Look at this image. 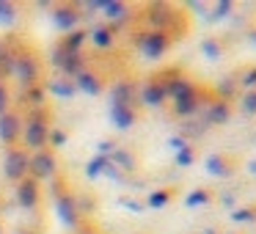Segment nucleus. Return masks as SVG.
<instances>
[{
	"label": "nucleus",
	"mask_w": 256,
	"mask_h": 234,
	"mask_svg": "<svg viewBox=\"0 0 256 234\" xmlns=\"http://www.w3.org/2000/svg\"><path fill=\"white\" fill-rule=\"evenodd\" d=\"M240 110H242L245 116H256V88L240 96Z\"/></svg>",
	"instance_id": "2f4dec72"
},
{
	"label": "nucleus",
	"mask_w": 256,
	"mask_h": 234,
	"mask_svg": "<svg viewBox=\"0 0 256 234\" xmlns=\"http://www.w3.org/2000/svg\"><path fill=\"white\" fill-rule=\"evenodd\" d=\"M174 196H176V190H174V188L152 190V193L146 196V206H149V210H162V206H168L174 201Z\"/></svg>",
	"instance_id": "a878e982"
},
{
	"label": "nucleus",
	"mask_w": 256,
	"mask_h": 234,
	"mask_svg": "<svg viewBox=\"0 0 256 234\" xmlns=\"http://www.w3.org/2000/svg\"><path fill=\"white\" fill-rule=\"evenodd\" d=\"M168 146H171L174 152H179V149H184V146H190V140H184L182 135H174V138L168 140Z\"/></svg>",
	"instance_id": "58836bf2"
},
{
	"label": "nucleus",
	"mask_w": 256,
	"mask_h": 234,
	"mask_svg": "<svg viewBox=\"0 0 256 234\" xmlns=\"http://www.w3.org/2000/svg\"><path fill=\"white\" fill-rule=\"evenodd\" d=\"M74 88L80 91V94H88V96H100L102 91H105V83H102V78L96 72H88V69H83V72L78 74V78L72 80Z\"/></svg>",
	"instance_id": "f3484780"
},
{
	"label": "nucleus",
	"mask_w": 256,
	"mask_h": 234,
	"mask_svg": "<svg viewBox=\"0 0 256 234\" xmlns=\"http://www.w3.org/2000/svg\"><path fill=\"white\" fill-rule=\"evenodd\" d=\"M61 149V146H66V132L58 127H50V135H47V149Z\"/></svg>",
	"instance_id": "473e14b6"
},
{
	"label": "nucleus",
	"mask_w": 256,
	"mask_h": 234,
	"mask_svg": "<svg viewBox=\"0 0 256 234\" xmlns=\"http://www.w3.org/2000/svg\"><path fill=\"white\" fill-rule=\"evenodd\" d=\"M196 157H198V154H196L193 146H184V149L176 152V166L188 168V166H193V162H196Z\"/></svg>",
	"instance_id": "72a5a7b5"
},
{
	"label": "nucleus",
	"mask_w": 256,
	"mask_h": 234,
	"mask_svg": "<svg viewBox=\"0 0 256 234\" xmlns=\"http://www.w3.org/2000/svg\"><path fill=\"white\" fill-rule=\"evenodd\" d=\"M17 20V6L8 0H0V25H12Z\"/></svg>",
	"instance_id": "7c9ffc66"
},
{
	"label": "nucleus",
	"mask_w": 256,
	"mask_h": 234,
	"mask_svg": "<svg viewBox=\"0 0 256 234\" xmlns=\"http://www.w3.org/2000/svg\"><path fill=\"white\" fill-rule=\"evenodd\" d=\"M110 122L116 130H130L135 124V108L124 105H110Z\"/></svg>",
	"instance_id": "5701e85b"
},
{
	"label": "nucleus",
	"mask_w": 256,
	"mask_h": 234,
	"mask_svg": "<svg viewBox=\"0 0 256 234\" xmlns=\"http://www.w3.org/2000/svg\"><path fill=\"white\" fill-rule=\"evenodd\" d=\"M78 234H96V232H94V228H88V226H80Z\"/></svg>",
	"instance_id": "a19ab883"
},
{
	"label": "nucleus",
	"mask_w": 256,
	"mask_h": 234,
	"mask_svg": "<svg viewBox=\"0 0 256 234\" xmlns=\"http://www.w3.org/2000/svg\"><path fill=\"white\" fill-rule=\"evenodd\" d=\"M61 52H64V58H61V66H58V74H61V78L74 80L83 69H88V66H86V56H83V52H66V50H61Z\"/></svg>",
	"instance_id": "a211bd4d"
},
{
	"label": "nucleus",
	"mask_w": 256,
	"mask_h": 234,
	"mask_svg": "<svg viewBox=\"0 0 256 234\" xmlns=\"http://www.w3.org/2000/svg\"><path fill=\"white\" fill-rule=\"evenodd\" d=\"M212 100H220V102L240 100V86H237V78H223L220 83L215 86V96H212Z\"/></svg>",
	"instance_id": "b1692460"
},
{
	"label": "nucleus",
	"mask_w": 256,
	"mask_h": 234,
	"mask_svg": "<svg viewBox=\"0 0 256 234\" xmlns=\"http://www.w3.org/2000/svg\"><path fill=\"white\" fill-rule=\"evenodd\" d=\"M144 20H146V30L162 34L171 42L176 39V36H184L182 30H188V25H184V12H179L171 3H149V6H144Z\"/></svg>",
	"instance_id": "f257e3e1"
},
{
	"label": "nucleus",
	"mask_w": 256,
	"mask_h": 234,
	"mask_svg": "<svg viewBox=\"0 0 256 234\" xmlns=\"http://www.w3.org/2000/svg\"><path fill=\"white\" fill-rule=\"evenodd\" d=\"M28 166H30V154L22 146H8L6 154H3V162H0V171H3V179H6V182L17 184L28 176Z\"/></svg>",
	"instance_id": "20e7f679"
},
{
	"label": "nucleus",
	"mask_w": 256,
	"mask_h": 234,
	"mask_svg": "<svg viewBox=\"0 0 256 234\" xmlns=\"http://www.w3.org/2000/svg\"><path fill=\"white\" fill-rule=\"evenodd\" d=\"M248 39H250V42H254V44H256V30H250V34H248Z\"/></svg>",
	"instance_id": "37998d69"
},
{
	"label": "nucleus",
	"mask_w": 256,
	"mask_h": 234,
	"mask_svg": "<svg viewBox=\"0 0 256 234\" xmlns=\"http://www.w3.org/2000/svg\"><path fill=\"white\" fill-rule=\"evenodd\" d=\"M110 166V160H108V157H91L88 162H86V176L88 179H96V176H102V174H105V168Z\"/></svg>",
	"instance_id": "c85d7f7f"
},
{
	"label": "nucleus",
	"mask_w": 256,
	"mask_h": 234,
	"mask_svg": "<svg viewBox=\"0 0 256 234\" xmlns=\"http://www.w3.org/2000/svg\"><path fill=\"white\" fill-rule=\"evenodd\" d=\"M248 174H254V176H256V160L248 162Z\"/></svg>",
	"instance_id": "79ce46f5"
},
{
	"label": "nucleus",
	"mask_w": 256,
	"mask_h": 234,
	"mask_svg": "<svg viewBox=\"0 0 256 234\" xmlns=\"http://www.w3.org/2000/svg\"><path fill=\"white\" fill-rule=\"evenodd\" d=\"M237 86H240V88H248V91H254V88H256V66L245 69V72L237 78Z\"/></svg>",
	"instance_id": "f704fd0d"
},
{
	"label": "nucleus",
	"mask_w": 256,
	"mask_h": 234,
	"mask_svg": "<svg viewBox=\"0 0 256 234\" xmlns=\"http://www.w3.org/2000/svg\"><path fill=\"white\" fill-rule=\"evenodd\" d=\"M118 39V30L113 25H94V28L86 30V42L96 47V50H110Z\"/></svg>",
	"instance_id": "2eb2a0df"
},
{
	"label": "nucleus",
	"mask_w": 256,
	"mask_h": 234,
	"mask_svg": "<svg viewBox=\"0 0 256 234\" xmlns=\"http://www.w3.org/2000/svg\"><path fill=\"white\" fill-rule=\"evenodd\" d=\"M132 44L140 50L144 58L157 61V58H162L168 50H171L174 42L168 39V36H162V34H154V30H138V34L132 36Z\"/></svg>",
	"instance_id": "39448f33"
},
{
	"label": "nucleus",
	"mask_w": 256,
	"mask_h": 234,
	"mask_svg": "<svg viewBox=\"0 0 256 234\" xmlns=\"http://www.w3.org/2000/svg\"><path fill=\"white\" fill-rule=\"evenodd\" d=\"M228 234H234V232H228Z\"/></svg>",
	"instance_id": "de8ad7c7"
},
{
	"label": "nucleus",
	"mask_w": 256,
	"mask_h": 234,
	"mask_svg": "<svg viewBox=\"0 0 256 234\" xmlns=\"http://www.w3.org/2000/svg\"><path fill=\"white\" fill-rule=\"evenodd\" d=\"M228 118H232V102L212 100L210 105L201 110V124H204V127H220Z\"/></svg>",
	"instance_id": "4468645a"
},
{
	"label": "nucleus",
	"mask_w": 256,
	"mask_h": 234,
	"mask_svg": "<svg viewBox=\"0 0 256 234\" xmlns=\"http://www.w3.org/2000/svg\"><path fill=\"white\" fill-rule=\"evenodd\" d=\"M212 201V193L206 188H193L188 196H184V206L188 210H198V206H206Z\"/></svg>",
	"instance_id": "bb28decb"
},
{
	"label": "nucleus",
	"mask_w": 256,
	"mask_h": 234,
	"mask_svg": "<svg viewBox=\"0 0 256 234\" xmlns=\"http://www.w3.org/2000/svg\"><path fill=\"white\" fill-rule=\"evenodd\" d=\"M58 47L66 52H83L86 47V30L78 28V30H69V34L61 36V42H58Z\"/></svg>",
	"instance_id": "393cba45"
},
{
	"label": "nucleus",
	"mask_w": 256,
	"mask_h": 234,
	"mask_svg": "<svg viewBox=\"0 0 256 234\" xmlns=\"http://www.w3.org/2000/svg\"><path fill=\"white\" fill-rule=\"evenodd\" d=\"M204 168H206V174H212V176H232L234 174V168H232V162H228V157L226 154H210L204 160Z\"/></svg>",
	"instance_id": "4be33fe9"
},
{
	"label": "nucleus",
	"mask_w": 256,
	"mask_h": 234,
	"mask_svg": "<svg viewBox=\"0 0 256 234\" xmlns=\"http://www.w3.org/2000/svg\"><path fill=\"white\" fill-rule=\"evenodd\" d=\"M17 102L28 110H39V108H47V94L44 86H34V88H25L17 94Z\"/></svg>",
	"instance_id": "412c9836"
},
{
	"label": "nucleus",
	"mask_w": 256,
	"mask_h": 234,
	"mask_svg": "<svg viewBox=\"0 0 256 234\" xmlns=\"http://www.w3.org/2000/svg\"><path fill=\"white\" fill-rule=\"evenodd\" d=\"M6 110H12V91H8L6 83H0V116Z\"/></svg>",
	"instance_id": "c9c22d12"
},
{
	"label": "nucleus",
	"mask_w": 256,
	"mask_h": 234,
	"mask_svg": "<svg viewBox=\"0 0 256 234\" xmlns=\"http://www.w3.org/2000/svg\"><path fill=\"white\" fill-rule=\"evenodd\" d=\"M138 102H140V105H146V108H162V105L168 102L166 86H162L160 80L152 74V78L138 88Z\"/></svg>",
	"instance_id": "9b49d317"
},
{
	"label": "nucleus",
	"mask_w": 256,
	"mask_h": 234,
	"mask_svg": "<svg viewBox=\"0 0 256 234\" xmlns=\"http://www.w3.org/2000/svg\"><path fill=\"white\" fill-rule=\"evenodd\" d=\"M234 8L232 0H220V3H215V14H212V20H220V17H228Z\"/></svg>",
	"instance_id": "e433bc0d"
},
{
	"label": "nucleus",
	"mask_w": 256,
	"mask_h": 234,
	"mask_svg": "<svg viewBox=\"0 0 256 234\" xmlns=\"http://www.w3.org/2000/svg\"><path fill=\"white\" fill-rule=\"evenodd\" d=\"M28 176L42 182V179H52L58 176V157L52 149H42L30 154V166H28Z\"/></svg>",
	"instance_id": "423d86ee"
},
{
	"label": "nucleus",
	"mask_w": 256,
	"mask_h": 234,
	"mask_svg": "<svg viewBox=\"0 0 256 234\" xmlns=\"http://www.w3.org/2000/svg\"><path fill=\"white\" fill-rule=\"evenodd\" d=\"M17 204L22 206V210H36V206L42 204V184L36 182V179L25 176L22 182H17Z\"/></svg>",
	"instance_id": "f8f14e48"
},
{
	"label": "nucleus",
	"mask_w": 256,
	"mask_h": 234,
	"mask_svg": "<svg viewBox=\"0 0 256 234\" xmlns=\"http://www.w3.org/2000/svg\"><path fill=\"white\" fill-rule=\"evenodd\" d=\"M42 86H44V94H52V96H58V100H72V96L78 94L72 80L61 78V74H56L52 80H47V83H42Z\"/></svg>",
	"instance_id": "6ab92c4d"
},
{
	"label": "nucleus",
	"mask_w": 256,
	"mask_h": 234,
	"mask_svg": "<svg viewBox=\"0 0 256 234\" xmlns=\"http://www.w3.org/2000/svg\"><path fill=\"white\" fill-rule=\"evenodd\" d=\"M12 78L17 80L20 91L25 88H34V86H42V61L34 50H20L17 52V61H14L12 69Z\"/></svg>",
	"instance_id": "7ed1b4c3"
},
{
	"label": "nucleus",
	"mask_w": 256,
	"mask_h": 234,
	"mask_svg": "<svg viewBox=\"0 0 256 234\" xmlns=\"http://www.w3.org/2000/svg\"><path fill=\"white\" fill-rule=\"evenodd\" d=\"M108 160H110V166L118 168L122 174H130V171H135V168H138V157H135V152L127 149V146H116V149H113V154L108 157Z\"/></svg>",
	"instance_id": "aec40b11"
},
{
	"label": "nucleus",
	"mask_w": 256,
	"mask_h": 234,
	"mask_svg": "<svg viewBox=\"0 0 256 234\" xmlns=\"http://www.w3.org/2000/svg\"><path fill=\"white\" fill-rule=\"evenodd\" d=\"M118 204H124V206H127V210H130V212H140V210H144V206H140L138 201H132V198H122V201H118Z\"/></svg>",
	"instance_id": "ea45409f"
},
{
	"label": "nucleus",
	"mask_w": 256,
	"mask_h": 234,
	"mask_svg": "<svg viewBox=\"0 0 256 234\" xmlns=\"http://www.w3.org/2000/svg\"><path fill=\"white\" fill-rule=\"evenodd\" d=\"M20 132H22V116L17 110H6L0 116V140L6 146H17Z\"/></svg>",
	"instance_id": "ddd939ff"
},
{
	"label": "nucleus",
	"mask_w": 256,
	"mask_h": 234,
	"mask_svg": "<svg viewBox=\"0 0 256 234\" xmlns=\"http://www.w3.org/2000/svg\"><path fill=\"white\" fill-rule=\"evenodd\" d=\"M20 50H22V42L14 34H6L0 39V83L6 78H12V69H14V61H17Z\"/></svg>",
	"instance_id": "6e6552de"
},
{
	"label": "nucleus",
	"mask_w": 256,
	"mask_h": 234,
	"mask_svg": "<svg viewBox=\"0 0 256 234\" xmlns=\"http://www.w3.org/2000/svg\"><path fill=\"white\" fill-rule=\"evenodd\" d=\"M135 102H138V83L130 78H116V83L110 86V105L135 108Z\"/></svg>",
	"instance_id": "9d476101"
},
{
	"label": "nucleus",
	"mask_w": 256,
	"mask_h": 234,
	"mask_svg": "<svg viewBox=\"0 0 256 234\" xmlns=\"http://www.w3.org/2000/svg\"><path fill=\"white\" fill-rule=\"evenodd\" d=\"M50 17L61 34H69V30H78L83 12H80L78 3H61V6H50Z\"/></svg>",
	"instance_id": "0eeeda50"
},
{
	"label": "nucleus",
	"mask_w": 256,
	"mask_h": 234,
	"mask_svg": "<svg viewBox=\"0 0 256 234\" xmlns=\"http://www.w3.org/2000/svg\"><path fill=\"white\" fill-rule=\"evenodd\" d=\"M198 50L204 52L210 61H218V58H223V44H220V39H215V36H206V39L198 44Z\"/></svg>",
	"instance_id": "cd10ccee"
},
{
	"label": "nucleus",
	"mask_w": 256,
	"mask_h": 234,
	"mask_svg": "<svg viewBox=\"0 0 256 234\" xmlns=\"http://www.w3.org/2000/svg\"><path fill=\"white\" fill-rule=\"evenodd\" d=\"M50 108H39V110H28V116H22V132H20V140H22V149L28 154L34 152L47 149V135H50Z\"/></svg>",
	"instance_id": "f03ea898"
},
{
	"label": "nucleus",
	"mask_w": 256,
	"mask_h": 234,
	"mask_svg": "<svg viewBox=\"0 0 256 234\" xmlns=\"http://www.w3.org/2000/svg\"><path fill=\"white\" fill-rule=\"evenodd\" d=\"M102 14H105V17L110 20V25L118 30L127 20H132V6H127L122 0H105V3H102Z\"/></svg>",
	"instance_id": "dca6fc26"
},
{
	"label": "nucleus",
	"mask_w": 256,
	"mask_h": 234,
	"mask_svg": "<svg viewBox=\"0 0 256 234\" xmlns=\"http://www.w3.org/2000/svg\"><path fill=\"white\" fill-rule=\"evenodd\" d=\"M56 212L69 228H80V210H78V198L72 190H64L61 196H56Z\"/></svg>",
	"instance_id": "1a4fd4ad"
},
{
	"label": "nucleus",
	"mask_w": 256,
	"mask_h": 234,
	"mask_svg": "<svg viewBox=\"0 0 256 234\" xmlns=\"http://www.w3.org/2000/svg\"><path fill=\"white\" fill-rule=\"evenodd\" d=\"M113 149H116L113 140H100V144H96V154H100V157H110Z\"/></svg>",
	"instance_id": "4c0bfd02"
},
{
	"label": "nucleus",
	"mask_w": 256,
	"mask_h": 234,
	"mask_svg": "<svg viewBox=\"0 0 256 234\" xmlns=\"http://www.w3.org/2000/svg\"><path fill=\"white\" fill-rule=\"evenodd\" d=\"M14 234H25V228H17ZM28 234H36V232H30V228H28Z\"/></svg>",
	"instance_id": "c03bdc74"
},
{
	"label": "nucleus",
	"mask_w": 256,
	"mask_h": 234,
	"mask_svg": "<svg viewBox=\"0 0 256 234\" xmlns=\"http://www.w3.org/2000/svg\"><path fill=\"white\" fill-rule=\"evenodd\" d=\"M232 220H234V223H254V220H256V204L234 210V212H232Z\"/></svg>",
	"instance_id": "c756f323"
},
{
	"label": "nucleus",
	"mask_w": 256,
	"mask_h": 234,
	"mask_svg": "<svg viewBox=\"0 0 256 234\" xmlns=\"http://www.w3.org/2000/svg\"><path fill=\"white\" fill-rule=\"evenodd\" d=\"M0 234H3V226H0Z\"/></svg>",
	"instance_id": "49530a36"
},
{
	"label": "nucleus",
	"mask_w": 256,
	"mask_h": 234,
	"mask_svg": "<svg viewBox=\"0 0 256 234\" xmlns=\"http://www.w3.org/2000/svg\"><path fill=\"white\" fill-rule=\"evenodd\" d=\"M201 234H218V232H215V228H204Z\"/></svg>",
	"instance_id": "a18cd8bd"
}]
</instances>
